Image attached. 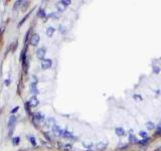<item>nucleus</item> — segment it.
Segmentation results:
<instances>
[{
	"label": "nucleus",
	"mask_w": 161,
	"mask_h": 151,
	"mask_svg": "<svg viewBox=\"0 0 161 151\" xmlns=\"http://www.w3.org/2000/svg\"><path fill=\"white\" fill-rule=\"evenodd\" d=\"M16 125V117L15 116H11L8 121V128H9V136H11L13 134L14 128Z\"/></svg>",
	"instance_id": "f257e3e1"
},
{
	"label": "nucleus",
	"mask_w": 161,
	"mask_h": 151,
	"mask_svg": "<svg viewBox=\"0 0 161 151\" xmlns=\"http://www.w3.org/2000/svg\"><path fill=\"white\" fill-rule=\"evenodd\" d=\"M52 61L50 58H44L41 61V69L42 70H48L52 68Z\"/></svg>",
	"instance_id": "f03ea898"
},
{
	"label": "nucleus",
	"mask_w": 161,
	"mask_h": 151,
	"mask_svg": "<svg viewBox=\"0 0 161 151\" xmlns=\"http://www.w3.org/2000/svg\"><path fill=\"white\" fill-rule=\"evenodd\" d=\"M43 121H44V115L42 113H36L33 116V123L39 124V123H42Z\"/></svg>",
	"instance_id": "7ed1b4c3"
},
{
	"label": "nucleus",
	"mask_w": 161,
	"mask_h": 151,
	"mask_svg": "<svg viewBox=\"0 0 161 151\" xmlns=\"http://www.w3.org/2000/svg\"><path fill=\"white\" fill-rule=\"evenodd\" d=\"M39 40H40L39 34L34 33V34H32V36L30 37V44L32 45V47H36V45H38Z\"/></svg>",
	"instance_id": "20e7f679"
},
{
	"label": "nucleus",
	"mask_w": 161,
	"mask_h": 151,
	"mask_svg": "<svg viewBox=\"0 0 161 151\" xmlns=\"http://www.w3.org/2000/svg\"><path fill=\"white\" fill-rule=\"evenodd\" d=\"M63 131H65V130H62V128H60L57 125H54L52 127V132H53L54 135L57 136V137H62L63 135Z\"/></svg>",
	"instance_id": "39448f33"
},
{
	"label": "nucleus",
	"mask_w": 161,
	"mask_h": 151,
	"mask_svg": "<svg viewBox=\"0 0 161 151\" xmlns=\"http://www.w3.org/2000/svg\"><path fill=\"white\" fill-rule=\"evenodd\" d=\"M36 57L39 60H44V57H45V48L44 47H40L36 50Z\"/></svg>",
	"instance_id": "423d86ee"
},
{
	"label": "nucleus",
	"mask_w": 161,
	"mask_h": 151,
	"mask_svg": "<svg viewBox=\"0 0 161 151\" xmlns=\"http://www.w3.org/2000/svg\"><path fill=\"white\" fill-rule=\"evenodd\" d=\"M28 104L30 107H36L37 105H38V100H37V98L35 97V96H33V97H31L30 99H29Z\"/></svg>",
	"instance_id": "0eeeda50"
},
{
	"label": "nucleus",
	"mask_w": 161,
	"mask_h": 151,
	"mask_svg": "<svg viewBox=\"0 0 161 151\" xmlns=\"http://www.w3.org/2000/svg\"><path fill=\"white\" fill-rule=\"evenodd\" d=\"M30 92H31V94H33V95L38 94V90H37V87H36V83L32 82L30 84Z\"/></svg>",
	"instance_id": "6e6552de"
},
{
	"label": "nucleus",
	"mask_w": 161,
	"mask_h": 151,
	"mask_svg": "<svg viewBox=\"0 0 161 151\" xmlns=\"http://www.w3.org/2000/svg\"><path fill=\"white\" fill-rule=\"evenodd\" d=\"M66 6L62 1H60V2L57 3V8L58 12H63V11L66 10Z\"/></svg>",
	"instance_id": "1a4fd4ad"
},
{
	"label": "nucleus",
	"mask_w": 161,
	"mask_h": 151,
	"mask_svg": "<svg viewBox=\"0 0 161 151\" xmlns=\"http://www.w3.org/2000/svg\"><path fill=\"white\" fill-rule=\"evenodd\" d=\"M54 31H56V28L52 27V26H49V27H47V29H46V35L47 36H52Z\"/></svg>",
	"instance_id": "9d476101"
},
{
	"label": "nucleus",
	"mask_w": 161,
	"mask_h": 151,
	"mask_svg": "<svg viewBox=\"0 0 161 151\" xmlns=\"http://www.w3.org/2000/svg\"><path fill=\"white\" fill-rule=\"evenodd\" d=\"M115 132H116V134L118 136H124L125 135V131H124V129L123 128H121V127H119V128H116V130H115Z\"/></svg>",
	"instance_id": "9b49d317"
},
{
	"label": "nucleus",
	"mask_w": 161,
	"mask_h": 151,
	"mask_svg": "<svg viewBox=\"0 0 161 151\" xmlns=\"http://www.w3.org/2000/svg\"><path fill=\"white\" fill-rule=\"evenodd\" d=\"M37 16L40 18H44L46 14H45V12H44V9H42V8H39L38 11H37Z\"/></svg>",
	"instance_id": "f8f14e48"
},
{
	"label": "nucleus",
	"mask_w": 161,
	"mask_h": 151,
	"mask_svg": "<svg viewBox=\"0 0 161 151\" xmlns=\"http://www.w3.org/2000/svg\"><path fill=\"white\" fill-rule=\"evenodd\" d=\"M62 137L69 138V139H71V138H74L73 134H71V132H69V131H66V130H65V131H63V135H62Z\"/></svg>",
	"instance_id": "ddd939ff"
},
{
	"label": "nucleus",
	"mask_w": 161,
	"mask_h": 151,
	"mask_svg": "<svg viewBox=\"0 0 161 151\" xmlns=\"http://www.w3.org/2000/svg\"><path fill=\"white\" fill-rule=\"evenodd\" d=\"M19 143H20V138L19 137H14L13 139H12V144H13L14 146H17Z\"/></svg>",
	"instance_id": "4468645a"
},
{
	"label": "nucleus",
	"mask_w": 161,
	"mask_h": 151,
	"mask_svg": "<svg viewBox=\"0 0 161 151\" xmlns=\"http://www.w3.org/2000/svg\"><path fill=\"white\" fill-rule=\"evenodd\" d=\"M146 127H147L148 130H153L155 128V125H154L153 122H147L146 123Z\"/></svg>",
	"instance_id": "2eb2a0df"
},
{
	"label": "nucleus",
	"mask_w": 161,
	"mask_h": 151,
	"mask_svg": "<svg viewBox=\"0 0 161 151\" xmlns=\"http://www.w3.org/2000/svg\"><path fill=\"white\" fill-rule=\"evenodd\" d=\"M106 146H107L106 143H99L98 145H97V149L98 150H104L106 148Z\"/></svg>",
	"instance_id": "dca6fc26"
},
{
	"label": "nucleus",
	"mask_w": 161,
	"mask_h": 151,
	"mask_svg": "<svg viewBox=\"0 0 161 151\" xmlns=\"http://www.w3.org/2000/svg\"><path fill=\"white\" fill-rule=\"evenodd\" d=\"M129 140H130V142L131 143H138V140L136 139V137L135 136H133L132 134L130 135V137H129Z\"/></svg>",
	"instance_id": "f3484780"
},
{
	"label": "nucleus",
	"mask_w": 161,
	"mask_h": 151,
	"mask_svg": "<svg viewBox=\"0 0 161 151\" xmlns=\"http://www.w3.org/2000/svg\"><path fill=\"white\" fill-rule=\"evenodd\" d=\"M28 139H29V141H30V143L33 145V146H35L36 145V141H35V138L33 137V136H29L28 137Z\"/></svg>",
	"instance_id": "a211bd4d"
},
{
	"label": "nucleus",
	"mask_w": 161,
	"mask_h": 151,
	"mask_svg": "<svg viewBox=\"0 0 161 151\" xmlns=\"http://www.w3.org/2000/svg\"><path fill=\"white\" fill-rule=\"evenodd\" d=\"M24 107H25V111L27 112V114H29L30 115V106H29V104H28V102L27 103H25V105H24Z\"/></svg>",
	"instance_id": "6ab92c4d"
},
{
	"label": "nucleus",
	"mask_w": 161,
	"mask_h": 151,
	"mask_svg": "<svg viewBox=\"0 0 161 151\" xmlns=\"http://www.w3.org/2000/svg\"><path fill=\"white\" fill-rule=\"evenodd\" d=\"M148 142H149V139H148V138H145V139L144 140H141L140 142H138L139 144H141V145H146Z\"/></svg>",
	"instance_id": "aec40b11"
},
{
	"label": "nucleus",
	"mask_w": 161,
	"mask_h": 151,
	"mask_svg": "<svg viewBox=\"0 0 161 151\" xmlns=\"http://www.w3.org/2000/svg\"><path fill=\"white\" fill-rule=\"evenodd\" d=\"M139 135H140L141 137H143V138H147V133L145 131H141L140 133H139Z\"/></svg>",
	"instance_id": "412c9836"
},
{
	"label": "nucleus",
	"mask_w": 161,
	"mask_h": 151,
	"mask_svg": "<svg viewBox=\"0 0 161 151\" xmlns=\"http://www.w3.org/2000/svg\"><path fill=\"white\" fill-rule=\"evenodd\" d=\"M153 72H154L155 74H158V73L160 72V69H159V66H154V68H153Z\"/></svg>",
	"instance_id": "4be33fe9"
},
{
	"label": "nucleus",
	"mask_w": 161,
	"mask_h": 151,
	"mask_svg": "<svg viewBox=\"0 0 161 151\" xmlns=\"http://www.w3.org/2000/svg\"><path fill=\"white\" fill-rule=\"evenodd\" d=\"M62 2L63 4H65L66 6H67V5H70V4H71V1H70V0H62Z\"/></svg>",
	"instance_id": "5701e85b"
},
{
	"label": "nucleus",
	"mask_w": 161,
	"mask_h": 151,
	"mask_svg": "<svg viewBox=\"0 0 161 151\" xmlns=\"http://www.w3.org/2000/svg\"><path fill=\"white\" fill-rule=\"evenodd\" d=\"M134 98H135V99H137L138 102H140V101H142V98H141V97H139V96H137V95H135V96H134Z\"/></svg>",
	"instance_id": "b1692460"
},
{
	"label": "nucleus",
	"mask_w": 161,
	"mask_h": 151,
	"mask_svg": "<svg viewBox=\"0 0 161 151\" xmlns=\"http://www.w3.org/2000/svg\"><path fill=\"white\" fill-rule=\"evenodd\" d=\"M18 109H19V107H15V108L13 109V110H12V111H11V113H12V114H13V113H15V112H17V111H18Z\"/></svg>",
	"instance_id": "393cba45"
},
{
	"label": "nucleus",
	"mask_w": 161,
	"mask_h": 151,
	"mask_svg": "<svg viewBox=\"0 0 161 151\" xmlns=\"http://www.w3.org/2000/svg\"><path fill=\"white\" fill-rule=\"evenodd\" d=\"M157 133H161V123L158 125V128H157Z\"/></svg>",
	"instance_id": "a878e982"
}]
</instances>
